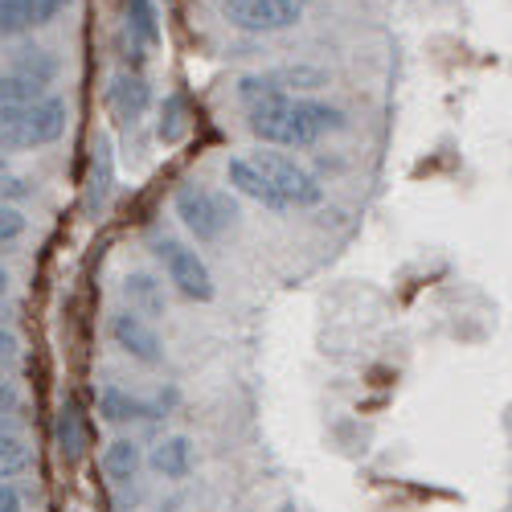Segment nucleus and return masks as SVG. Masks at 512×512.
Segmentation results:
<instances>
[{
  "mask_svg": "<svg viewBox=\"0 0 512 512\" xmlns=\"http://www.w3.org/2000/svg\"><path fill=\"white\" fill-rule=\"evenodd\" d=\"M226 181H230L234 193L259 201L267 209H279V213L312 209V205L324 201L320 181L300 160L283 156V152H267V148L246 152V156H230L226 160Z\"/></svg>",
  "mask_w": 512,
  "mask_h": 512,
  "instance_id": "nucleus-1",
  "label": "nucleus"
},
{
  "mask_svg": "<svg viewBox=\"0 0 512 512\" xmlns=\"http://www.w3.org/2000/svg\"><path fill=\"white\" fill-rule=\"evenodd\" d=\"M345 123V111L324 99H271L246 107L250 136L275 148H312L324 136L345 132Z\"/></svg>",
  "mask_w": 512,
  "mask_h": 512,
  "instance_id": "nucleus-2",
  "label": "nucleus"
},
{
  "mask_svg": "<svg viewBox=\"0 0 512 512\" xmlns=\"http://www.w3.org/2000/svg\"><path fill=\"white\" fill-rule=\"evenodd\" d=\"M66 123H70V107L58 95L13 107V111L0 115V156L46 148V144L66 136Z\"/></svg>",
  "mask_w": 512,
  "mask_h": 512,
  "instance_id": "nucleus-3",
  "label": "nucleus"
},
{
  "mask_svg": "<svg viewBox=\"0 0 512 512\" xmlns=\"http://www.w3.org/2000/svg\"><path fill=\"white\" fill-rule=\"evenodd\" d=\"M173 205H177V218L185 222V230L197 242H218L226 234V226L234 222V201L222 197V193H213V189H205V185H197V181L181 185Z\"/></svg>",
  "mask_w": 512,
  "mask_h": 512,
  "instance_id": "nucleus-4",
  "label": "nucleus"
},
{
  "mask_svg": "<svg viewBox=\"0 0 512 512\" xmlns=\"http://www.w3.org/2000/svg\"><path fill=\"white\" fill-rule=\"evenodd\" d=\"M328 87V74L316 66H283V70H263V74H246L238 82V99L246 107L254 103H271V99H304V91Z\"/></svg>",
  "mask_w": 512,
  "mask_h": 512,
  "instance_id": "nucleus-5",
  "label": "nucleus"
},
{
  "mask_svg": "<svg viewBox=\"0 0 512 512\" xmlns=\"http://www.w3.org/2000/svg\"><path fill=\"white\" fill-rule=\"evenodd\" d=\"M156 259H160L168 283H173L185 300H197V304L213 300V275L197 250H189L177 238H156Z\"/></svg>",
  "mask_w": 512,
  "mask_h": 512,
  "instance_id": "nucleus-6",
  "label": "nucleus"
},
{
  "mask_svg": "<svg viewBox=\"0 0 512 512\" xmlns=\"http://www.w3.org/2000/svg\"><path fill=\"white\" fill-rule=\"evenodd\" d=\"M222 13L242 33H283L304 21V0H222Z\"/></svg>",
  "mask_w": 512,
  "mask_h": 512,
  "instance_id": "nucleus-7",
  "label": "nucleus"
},
{
  "mask_svg": "<svg viewBox=\"0 0 512 512\" xmlns=\"http://www.w3.org/2000/svg\"><path fill=\"white\" fill-rule=\"evenodd\" d=\"M111 336H115V345H119L127 357L140 361V365H148V369H156V365L164 361V345H160L152 320H144V316H136V312H127V308L115 312Z\"/></svg>",
  "mask_w": 512,
  "mask_h": 512,
  "instance_id": "nucleus-8",
  "label": "nucleus"
},
{
  "mask_svg": "<svg viewBox=\"0 0 512 512\" xmlns=\"http://www.w3.org/2000/svg\"><path fill=\"white\" fill-rule=\"evenodd\" d=\"M70 0H0V37H21L66 13Z\"/></svg>",
  "mask_w": 512,
  "mask_h": 512,
  "instance_id": "nucleus-9",
  "label": "nucleus"
},
{
  "mask_svg": "<svg viewBox=\"0 0 512 512\" xmlns=\"http://www.w3.org/2000/svg\"><path fill=\"white\" fill-rule=\"evenodd\" d=\"M168 402L164 398H136L132 390L115 386V381H107V386L99 390V414L107 422H148V418H164Z\"/></svg>",
  "mask_w": 512,
  "mask_h": 512,
  "instance_id": "nucleus-10",
  "label": "nucleus"
},
{
  "mask_svg": "<svg viewBox=\"0 0 512 512\" xmlns=\"http://www.w3.org/2000/svg\"><path fill=\"white\" fill-rule=\"evenodd\" d=\"M123 300H127V312H136L144 320H160L168 312V295H164V283L148 271H132L123 279Z\"/></svg>",
  "mask_w": 512,
  "mask_h": 512,
  "instance_id": "nucleus-11",
  "label": "nucleus"
},
{
  "mask_svg": "<svg viewBox=\"0 0 512 512\" xmlns=\"http://www.w3.org/2000/svg\"><path fill=\"white\" fill-rule=\"evenodd\" d=\"M193 439H185V435H168V439H160L156 447H152V455H148V467L156 476H164V480H173V484H181V480H189L193 476Z\"/></svg>",
  "mask_w": 512,
  "mask_h": 512,
  "instance_id": "nucleus-12",
  "label": "nucleus"
},
{
  "mask_svg": "<svg viewBox=\"0 0 512 512\" xmlns=\"http://www.w3.org/2000/svg\"><path fill=\"white\" fill-rule=\"evenodd\" d=\"M148 103H152V91H148V82L140 74H132V70L115 74V82H111V107H115L119 119L136 123L148 111Z\"/></svg>",
  "mask_w": 512,
  "mask_h": 512,
  "instance_id": "nucleus-13",
  "label": "nucleus"
},
{
  "mask_svg": "<svg viewBox=\"0 0 512 512\" xmlns=\"http://www.w3.org/2000/svg\"><path fill=\"white\" fill-rule=\"evenodd\" d=\"M140 467H144V455H140L136 439H115L103 451V472H107V480L115 488H132L140 480Z\"/></svg>",
  "mask_w": 512,
  "mask_h": 512,
  "instance_id": "nucleus-14",
  "label": "nucleus"
},
{
  "mask_svg": "<svg viewBox=\"0 0 512 512\" xmlns=\"http://www.w3.org/2000/svg\"><path fill=\"white\" fill-rule=\"evenodd\" d=\"M58 447L70 463H78L82 451H87V414H82L78 398H66L58 410Z\"/></svg>",
  "mask_w": 512,
  "mask_h": 512,
  "instance_id": "nucleus-15",
  "label": "nucleus"
},
{
  "mask_svg": "<svg viewBox=\"0 0 512 512\" xmlns=\"http://www.w3.org/2000/svg\"><path fill=\"white\" fill-rule=\"evenodd\" d=\"M46 87H50V82H41V78H33V74L5 70V74H0V115L13 111V107H25V103L46 99Z\"/></svg>",
  "mask_w": 512,
  "mask_h": 512,
  "instance_id": "nucleus-16",
  "label": "nucleus"
},
{
  "mask_svg": "<svg viewBox=\"0 0 512 512\" xmlns=\"http://www.w3.org/2000/svg\"><path fill=\"white\" fill-rule=\"evenodd\" d=\"M29 463H33L29 443L13 431H0V484H13L17 476H25Z\"/></svg>",
  "mask_w": 512,
  "mask_h": 512,
  "instance_id": "nucleus-17",
  "label": "nucleus"
},
{
  "mask_svg": "<svg viewBox=\"0 0 512 512\" xmlns=\"http://www.w3.org/2000/svg\"><path fill=\"white\" fill-rule=\"evenodd\" d=\"M127 33H132V46H156L160 25H156V9L152 0H127Z\"/></svg>",
  "mask_w": 512,
  "mask_h": 512,
  "instance_id": "nucleus-18",
  "label": "nucleus"
},
{
  "mask_svg": "<svg viewBox=\"0 0 512 512\" xmlns=\"http://www.w3.org/2000/svg\"><path fill=\"white\" fill-rule=\"evenodd\" d=\"M9 70L33 74V78H41V82H54V78H58V58H54L50 50H37V46L29 50V46H25V50L13 54V66H9Z\"/></svg>",
  "mask_w": 512,
  "mask_h": 512,
  "instance_id": "nucleus-19",
  "label": "nucleus"
},
{
  "mask_svg": "<svg viewBox=\"0 0 512 512\" xmlns=\"http://www.w3.org/2000/svg\"><path fill=\"white\" fill-rule=\"evenodd\" d=\"M185 127H189V119H185V99L173 95V99L164 103V111H160V140H164V144H177V140L185 136Z\"/></svg>",
  "mask_w": 512,
  "mask_h": 512,
  "instance_id": "nucleus-20",
  "label": "nucleus"
},
{
  "mask_svg": "<svg viewBox=\"0 0 512 512\" xmlns=\"http://www.w3.org/2000/svg\"><path fill=\"white\" fill-rule=\"evenodd\" d=\"M29 230V218L21 213V205H0V246L21 242Z\"/></svg>",
  "mask_w": 512,
  "mask_h": 512,
  "instance_id": "nucleus-21",
  "label": "nucleus"
},
{
  "mask_svg": "<svg viewBox=\"0 0 512 512\" xmlns=\"http://www.w3.org/2000/svg\"><path fill=\"white\" fill-rule=\"evenodd\" d=\"M107 189H111V148L99 140V148H95V181H91V209L103 205Z\"/></svg>",
  "mask_w": 512,
  "mask_h": 512,
  "instance_id": "nucleus-22",
  "label": "nucleus"
},
{
  "mask_svg": "<svg viewBox=\"0 0 512 512\" xmlns=\"http://www.w3.org/2000/svg\"><path fill=\"white\" fill-rule=\"evenodd\" d=\"M29 193H33V181L21 173H9V168L0 164V205H21Z\"/></svg>",
  "mask_w": 512,
  "mask_h": 512,
  "instance_id": "nucleus-23",
  "label": "nucleus"
},
{
  "mask_svg": "<svg viewBox=\"0 0 512 512\" xmlns=\"http://www.w3.org/2000/svg\"><path fill=\"white\" fill-rule=\"evenodd\" d=\"M17 349H21L17 332H13V328H5V324H0V365H9V361L17 357Z\"/></svg>",
  "mask_w": 512,
  "mask_h": 512,
  "instance_id": "nucleus-24",
  "label": "nucleus"
},
{
  "mask_svg": "<svg viewBox=\"0 0 512 512\" xmlns=\"http://www.w3.org/2000/svg\"><path fill=\"white\" fill-rule=\"evenodd\" d=\"M0 512H25V496L17 484H0Z\"/></svg>",
  "mask_w": 512,
  "mask_h": 512,
  "instance_id": "nucleus-25",
  "label": "nucleus"
},
{
  "mask_svg": "<svg viewBox=\"0 0 512 512\" xmlns=\"http://www.w3.org/2000/svg\"><path fill=\"white\" fill-rule=\"evenodd\" d=\"M17 410V386L13 381H0V418Z\"/></svg>",
  "mask_w": 512,
  "mask_h": 512,
  "instance_id": "nucleus-26",
  "label": "nucleus"
},
{
  "mask_svg": "<svg viewBox=\"0 0 512 512\" xmlns=\"http://www.w3.org/2000/svg\"><path fill=\"white\" fill-rule=\"evenodd\" d=\"M9 283H13V279H9V271L0 267V300H5V295H9Z\"/></svg>",
  "mask_w": 512,
  "mask_h": 512,
  "instance_id": "nucleus-27",
  "label": "nucleus"
}]
</instances>
